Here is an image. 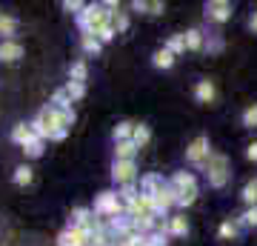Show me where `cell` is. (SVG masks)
<instances>
[{
	"label": "cell",
	"mask_w": 257,
	"mask_h": 246,
	"mask_svg": "<svg viewBox=\"0 0 257 246\" xmlns=\"http://www.w3.org/2000/svg\"><path fill=\"white\" fill-rule=\"evenodd\" d=\"M248 29H251V32L257 35V9L251 12V18H248Z\"/></svg>",
	"instance_id": "obj_42"
},
{
	"label": "cell",
	"mask_w": 257,
	"mask_h": 246,
	"mask_svg": "<svg viewBox=\"0 0 257 246\" xmlns=\"http://www.w3.org/2000/svg\"><path fill=\"white\" fill-rule=\"evenodd\" d=\"M246 157L251 160V163H257V140H251V143L246 146Z\"/></svg>",
	"instance_id": "obj_40"
},
{
	"label": "cell",
	"mask_w": 257,
	"mask_h": 246,
	"mask_svg": "<svg viewBox=\"0 0 257 246\" xmlns=\"http://www.w3.org/2000/svg\"><path fill=\"white\" fill-rule=\"evenodd\" d=\"M89 232L80 226H66L60 235H57V246H86L89 243Z\"/></svg>",
	"instance_id": "obj_8"
},
{
	"label": "cell",
	"mask_w": 257,
	"mask_h": 246,
	"mask_svg": "<svg viewBox=\"0 0 257 246\" xmlns=\"http://www.w3.org/2000/svg\"><path fill=\"white\" fill-rule=\"evenodd\" d=\"M194 98H197L200 103H214V98H217L214 83L211 80H197V86H194Z\"/></svg>",
	"instance_id": "obj_13"
},
{
	"label": "cell",
	"mask_w": 257,
	"mask_h": 246,
	"mask_svg": "<svg viewBox=\"0 0 257 246\" xmlns=\"http://www.w3.org/2000/svg\"><path fill=\"white\" fill-rule=\"evenodd\" d=\"M114 35H117V29L111 26H103V29H97V32H94V37H97V40H100V43H111V40H114Z\"/></svg>",
	"instance_id": "obj_33"
},
{
	"label": "cell",
	"mask_w": 257,
	"mask_h": 246,
	"mask_svg": "<svg viewBox=\"0 0 257 246\" xmlns=\"http://www.w3.org/2000/svg\"><path fill=\"white\" fill-rule=\"evenodd\" d=\"M111 23V12L103 6V3H89L86 9L77 15V26H80L83 35H94L97 29L109 26Z\"/></svg>",
	"instance_id": "obj_2"
},
{
	"label": "cell",
	"mask_w": 257,
	"mask_h": 246,
	"mask_svg": "<svg viewBox=\"0 0 257 246\" xmlns=\"http://www.w3.org/2000/svg\"><path fill=\"white\" fill-rule=\"evenodd\" d=\"M166 226H169L172 237H183L189 232V220H186V215H172V218H166Z\"/></svg>",
	"instance_id": "obj_14"
},
{
	"label": "cell",
	"mask_w": 257,
	"mask_h": 246,
	"mask_svg": "<svg viewBox=\"0 0 257 246\" xmlns=\"http://www.w3.org/2000/svg\"><path fill=\"white\" fill-rule=\"evenodd\" d=\"M138 152L140 149L135 146V140H120V143H114V160H135Z\"/></svg>",
	"instance_id": "obj_15"
},
{
	"label": "cell",
	"mask_w": 257,
	"mask_h": 246,
	"mask_svg": "<svg viewBox=\"0 0 257 246\" xmlns=\"http://www.w3.org/2000/svg\"><path fill=\"white\" fill-rule=\"evenodd\" d=\"M243 126H246V129H257V103L246 106V112H243Z\"/></svg>",
	"instance_id": "obj_32"
},
{
	"label": "cell",
	"mask_w": 257,
	"mask_h": 246,
	"mask_svg": "<svg viewBox=\"0 0 257 246\" xmlns=\"http://www.w3.org/2000/svg\"><path fill=\"white\" fill-rule=\"evenodd\" d=\"M240 195H243V201H246L248 206H257V178H251V181L243 186V192H240Z\"/></svg>",
	"instance_id": "obj_30"
},
{
	"label": "cell",
	"mask_w": 257,
	"mask_h": 246,
	"mask_svg": "<svg viewBox=\"0 0 257 246\" xmlns=\"http://www.w3.org/2000/svg\"><path fill=\"white\" fill-rule=\"evenodd\" d=\"M94 215L97 218H120V215H126V203L120 201L117 192H100L97 195V201H94Z\"/></svg>",
	"instance_id": "obj_4"
},
{
	"label": "cell",
	"mask_w": 257,
	"mask_h": 246,
	"mask_svg": "<svg viewBox=\"0 0 257 246\" xmlns=\"http://www.w3.org/2000/svg\"><path fill=\"white\" fill-rule=\"evenodd\" d=\"M20 149H23V155H26V157H40V155H43V140L35 135L26 146H20Z\"/></svg>",
	"instance_id": "obj_28"
},
{
	"label": "cell",
	"mask_w": 257,
	"mask_h": 246,
	"mask_svg": "<svg viewBox=\"0 0 257 246\" xmlns=\"http://www.w3.org/2000/svg\"><path fill=\"white\" fill-rule=\"evenodd\" d=\"M152 201H155L157 215H166V212L172 209V206H177V192L172 189V183H169V186H166L163 192H157V195L152 198Z\"/></svg>",
	"instance_id": "obj_12"
},
{
	"label": "cell",
	"mask_w": 257,
	"mask_h": 246,
	"mask_svg": "<svg viewBox=\"0 0 257 246\" xmlns=\"http://www.w3.org/2000/svg\"><path fill=\"white\" fill-rule=\"evenodd\" d=\"M117 195H120V201H123V203H132V201L140 195V189L132 183V186H123V189H117Z\"/></svg>",
	"instance_id": "obj_35"
},
{
	"label": "cell",
	"mask_w": 257,
	"mask_h": 246,
	"mask_svg": "<svg viewBox=\"0 0 257 246\" xmlns=\"http://www.w3.org/2000/svg\"><path fill=\"white\" fill-rule=\"evenodd\" d=\"M86 77H89V66H86V60H74V63L69 66V80L86 83Z\"/></svg>",
	"instance_id": "obj_23"
},
{
	"label": "cell",
	"mask_w": 257,
	"mask_h": 246,
	"mask_svg": "<svg viewBox=\"0 0 257 246\" xmlns=\"http://www.w3.org/2000/svg\"><path fill=\"white\" fill-rule=\"evenodd\" d=\"M166 49L172 52V55H183L186 52V32H180V35H172L169 40H166Z\"/></svg>",
	"instance_id": "obj_25"
},
{
	"label": "cell",
	"mask_w": 257,
	"mask_h": 246,
	"mask_svg": "<svg viewBox=\"0 0 257 246\" xmlns=\"http://www.w3.org/2000/svg\"><path fill=\"white\" fill-rule=\"evenodd\" d=\"M111 181L117 183V189L132 186V183L138 181V163L135 160H114L111 163Z\"/></svg>",
	"instance_id": "obj_5"
},
{
	"label": "cell",
	"mask_w": 257,
	"mask_h": 246,
	"mask_svg": "<svg viewBox=\"0 0 257 246\" xmlns=\"http://www.w3.org/2000/svg\"><path fill=\"white\" fill-rule=\"evenodd\" d=\"M111 26L117 29V32H126V29H128V15H126V12H117V15H111Z\"/></svg>",
	"instance_id": "obj_36"
},
{
	"label": "cell",
	"mask_w": 257,
	"mask_h": 246,
	"mask_svg": "<svg viewBox=\"0 0 257 246\" xmlns=\"http://www.w3.org/2000/svg\"><path fill=\"white\" fill-rule=\"evenodd\" d=\"M240 223H243V226H248V229H254L257 226V206H248V209L240 215Z\"/></svg>",
	"instance_id": "obj_34"
},
{
	"label": "cell",
	"mask_w": 257,
	"mask_h": 246,
	"mask_svg": "<svg viewBox=\"0 0 257 246\" xmlns=\"http://www.w3.org/2000/svg\"><path fill=\"white\" fill-rule=\"evenodd\" d=\"M186 49H189V52L206 49V35H203L200 29H189V32H186Z\"/></svg>",
	"instance_id": "obj_19"
},
{
	"label": "cell",
	"mask_w": 257,
	"mask_h": 246,
	"mask_svg": "<svg viewBox=\"0 0 257 246\" xmlns=\"http://www.w3.org/2000/svg\"><path fill=\"white\" fill-rule=\"evenodd\" d=\"M72 223L69 226H80V229H86L89 235H94V232H100L103 229V223H100V218L94 215V209H86V206H77V209H72Z\"/></svg>",
	"instance_id": "obj_6"
},
{
	"label": "cell",
	"mask_w": 257,
	"mask_h": 246,
	"mask_svg": "<svg viewBox=\"0 0 257 246\" xmlns=\"http://www.w3.org/2000/svg\"><path fill=\"white\" fill-rule=\"evenodd\" d=\"M132 9H135V12H146V15H149V0H135V3H132Z\"/></svg>",
	"instance_id": "obj_41"
},
{
	"label": "cell",
	"mask_w": 257,
	"mask_h": 246,
	"mask_svg": "<svg viewBox=\"0 0 257 246\" xmlns=\"http://www.w3.org/2000/svg\"><path fill=\"white\" fill-rule=\"evenodd\" d=\"M20 57H23V43H18L15 37L0 40V63H18Z\"/></svg>",
	"instance_id": "obj_11"
},
{
	"label": "cell",
	"mask_w": 257,
	"mask_h": 246,
	"mask_svg": "<svg viewBox=\"0 0 257 246\" xmlns=\"http://www.w3.org/2000/svg\"><path fill=\"white\" fill-rule=\"evenodd\" d=\"M166 186H169V181H163V175H157V172H149L140 178V192L149 195V198H155L157 192H163Z\"/></svg>",
	"instance_id": "obj_10"
},
{
	"label": "cell",
	"mask_w": 257,
	"mask_h": 246,
	"mask_svg": "<svg viewBox=\"0 0 257 246\" xmlns=\"http://www.w3.org/2000/svg\"><path fill=\"white\" fill-rule=\"evenodd\" d=\"M32 132H35L40 140H63L69 135V129H63V120H60V112L52 109V106H43L37 112V118L29 123Z\"/></svg>",
	"instance_id": "obj_1"
},
{
	"label": "cell",
	"mask_w": 257,
	"mask_h": 246,
	"mask_svg": "<svg viewBox=\"0 0 257 246\" xmlns=\"http://www.w3.org/2000/svg\"><path fill=\"white\" fill-rule=\"evenodd\" d=\"M203 172L209 178V186L211 189H223L226 183H229L231 172H229V157L223 155V152H211L206 166H203Z\"/></svg>",
	"instance_id": "obj_3"
},
{
	"label": "cell",
	"mask_w": 257,
	"mask_h": 246,
	"mask_svg": "<svg viewBox=\"0 0 257 246\" xmlns=\"http://www.w3.org/2000/svg\"><path fill=\"white\" fill-rule=\"evenodd\" d=\"M32 178H35V172H32L29 166H18V169H15V175H12V181L18 183V186H29V183H32Z\"/></svg>",
	"instance_id": "obj_29"
},
{
	"label": "cell",
	"mask_w": 257,
	"mask_h": 246,
	"mask_svg": "<svg viewBox=\"0 0 257 246\" xmlns=\"http://www.w3.org/2000/svg\"><path fill=\"white\" fill-rule=\"evenodd\" d=\"M152 63H155L157 69H172V66H175V55L163 46V49H157L155 55H152Z\"/></svg>",
	"instance_id": "obj_21"
},
{
	"label": "cell",
	"mask_w": 257,
	"mask_h": 246,
	"mask_svg": "<svg viewBox=\"0 0 257 246\" xmlns=\"http://www.w3.org/2000/svg\"><path fill=\"white\" fill-rule=\"evenodd\" d=\"M49 106H55V109H72V98L66 95V89H57L52 95V103Z\"/></svg>",
	"instance_id": "obj_31"
},
{
	"label": "cell",
	"mask_w": 257,
	"mask_h": 246,
	"mask_svg": "<svg viewBox=\"0 0 257 246\" xmlns=\"http://www.w3.org/2000/svg\"><path fill=\"white\" fill-rule=\"evenodd\" d=\"M66 89V95H69V98H72V101H83V98H86V83H77V80H69L63 86Z\"/></svg>",
	"instance_id": "obj_27"
},
{
	"label": "cell",
	"mask_w": 257,
	"mask_h": 246,
	"mask_svg": "<svg viewBox=\"0 0 257 246\" xmlns=\"http://www.w3.org/2000/svg\"><path fill=\"white\" fill-rule=\"evenodd\" d=\"M240 229H246L243 223H240V218H234V220H223L220 229H217V235H220L223 240H234V237H240Z\"/></svg>",
	"instance_id": "obj_16"
},
{
	"label": "cell",
	"mask_w": 257,
	"mask_h": 246,
	"mask_svg": "<svg viewBox=\"0 0 257 246\" xmlns=\"http://www.w3.org/2000/svg\"><path fill=\"white\" fill-rule=\"evenodd\" d=\"M15 32H18V18H15V15H6V12H0V37H3V40H12Z\"/></svg>",
	"instance_id": "obj_18"
},
{
	"label": "cell",
	"mask_w": 257,
	"mask_h": 246,
	"mask_svg": "<svg viewBox=\"0 0 257 246\" xmlns=\"http://www.w3.org/2000/svg\"><path fill=\"white\" fill-rule=\"evenodd\" d=\"M86 6H89V3H80V0H63V9L66 12H77V15H80Z\"/></svg>",
	"instance_id": "obj_38"
},
{
	"label": "cell",
	"mask_w": 257,
	"mask_h": 246,
	"mask_svg": "<svg viewBox=\"0 0 257 246\" xmlns=\"http://www.w3.org/2000/svg\"><path fill=\"white\" fill-rule=\"evenodd\" d=\"M169 183H172V189H175V192H183V189H192V186H197V181H194L192 172H175Z\"/></svg>",
	"instance_id": "obj_17"
},
{
	"label": "cell",
	"mask_w": 257,
	"mask_h": 246,
	"mask_svg": "<svg viewBox=\"0 0 257 246\" xmlns=\"http://www.w3.org/2000/svg\"><path fill=\"white\" fill-rule=\"evenodd\" d=\"M80 49L86 52V55H100L103 43L94 35H80Z\"/></svg>",
	"instance_id": "obj_24"
},
{
	"label": "cell",
	"mask_w": 257,
	"mask_h": 246,
	"mask_svg": "<svg viewBox=\"0 0 257 246\" xmlns=\"http://www.w3.org/2000/svg\"><path fill=\"white\" fill-rule=\"evenodd\" d=\"M209 155H211V146H209V137L206 135H200V137H194L192 143L186 146V160L192 166H206V160H209Z\"/></svg>",
	"instance_id": "obj_7"
},
{
	"label": "cell",
	"mask_w": 257,
	"mask_h": 246,
	"mask_svg": "<svg viewBox=\"0 0 257 246\" xmlns=\"http://www.w3.org/2000/svg\"><path fill=\"white\" fill-rule=\"evenodd\" d=\"M132 140H135V146H138V149H143V146L152 140V129H149L146 123H138V126H135V137H132Z\"/></svg>",
	"instance_id": "obj_26"
},
{
	"label": "cell",
	"mask_w": 257,
	"mask_h": 246,
	"mask_svg": "<svg viewBox=\"0 0 257 246\" xmlns=\"http://www.w3.org/2000/svg\"><path fill=\"white\" fill-rule=\"evenodd\" d=\"M163 0H152V3H149V15H163Z\"/></svg>",
	"instance_id": "obj_39"
},
{
	"label": "cell",
	"mask_w": 257,
	"mask_h": 246,
	"mask_svg": "<svg viewBox=\"0 0 257 246\" xmlns=\"http://www.w3.org/2000/svg\"><path fill=\"white\" fill-rule=\"evenodd\" d=\"M135 126H138V123H132V120L117 123V126H114V143H120V140H132V137H135Z\"/></svg>",
	"instance_id": "obj_22"
},
{
	"label": "cell",
	"mask_w": 257,
	"mask_h": 246,
	"mask_svg": "<svg viewBox=\"0 0 257 246\" xmlns=\"http://www.w3.org/2000/svg\"><path fill=\"white\" fill-rule=\"evenodd\" d=\"M206 49H209L211 55H217V52L223 49V37L220 35H211L209 40H206Z\"/></svg>",
	"instance_id": "obj_37"
},
{
	"label": "cell",
	"mask_w": 257,
	"mask_h": 246,
	"mask_svg": "<svg viewBox=\"0 0 257 246\" xmlns=\"http://www.w3.org/2000/svg\"><path fill=\"white\" fill-rule=\"evenodd\" d=\"M231 18V3L226 0H209L206 3V20L209 23H226Z\"/></svg>",
	"instance_id": "obj_9"
},
{
	"label": "cell",
	"mask_w": 257,
	"mask_h": 246,
	"mask_svg": "<svg viewBox=\"0 0 257 246\" xmlns=\"http://www.w3.org/2000/svg\"><path fill=\"white\" fill-rule=\"evenodd\" d=\"M32 137H35V132H32V126H29V123H18V126L12 129V140H15L18 146H26Z\"/></svg>",
	"instance_id": "obj_20"
}]
</instances>
